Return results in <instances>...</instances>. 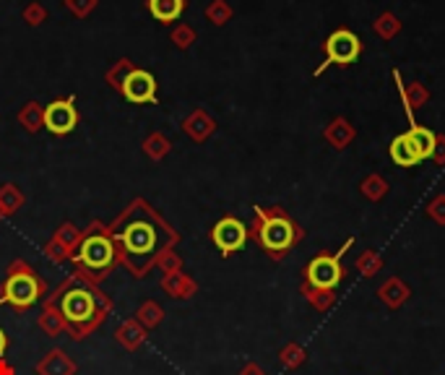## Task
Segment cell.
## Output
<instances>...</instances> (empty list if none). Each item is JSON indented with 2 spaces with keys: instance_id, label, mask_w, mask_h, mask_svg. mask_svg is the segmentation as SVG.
I'll return each instance as SVG.
<instances>
[{
  "instance_id": "e0dca14e",
  "label": "cell",
  "mask_w": 445,
  "mask_h": 375,
  "mask_svg": "<svg viewBox=\"0 0 445 375\" xmlns=\"http://www.w3.org/2000/svg\"><path fill=\"white\" fill-rule=\"evenodd\" d=\"M6 352V334H3V331H0V354Z\"/></svg>"
},
{
  "instance_id": "5b68a950",
  "label": "cell",
  "mask_w": 445,
  "mask_h": 375,
  "mask_svg": "<svg viewBox=\"0 0 445 375\" xmlns=\"http://www.w3.org/2000/svg\"><path fill=\"white\" fill-rule=\"evenodd\" d=\"M122 94L133 105H154L157 102V81L146 70H130L122 81Z\"/></svg>"
},
{
  "instance_id": "277c9868",
  "label": "cell",
  "mask_w": 445,
  "mask_h": 375,
  "mask_svg": "<svg viewBox=\"0 0 445 375\" xmlns=\"http://www.w3.org/2000/svg\"><path fill=\"white\" fill-rule=\"evenodd\" d=\"M360 50H362V45H360V37H357L355 31H349V29L333 31L331 37H328V42H325V55H328V58H325V63L315 73H323L331 63H339V65L355 63L357 58H360Z\"/></svg>"
},
{
  "instance_id": "5bb4252c",
  "label": "cell",
  "mask_w": 445,
  "mask_h": 375,
  "mask_svg": "<svg viewBox=\"0 0 445 375\" xmlns=\"http://www.w3.org/2000/svg\"><path fill=\"white\" fill-rule=\"evenodd\" d=\"M182 8H185V0H149L151 16L164 23L174 21L182 14Z\"/></svg>"
},
{
  "instance_id": "7a4b0ae2",
  "label": "cell",
  "mask_w": 445,
  "mask_h": 375,
  "mask_svg": "<svg viewBox=\"0 0 445 375\" xmlns=\"http://www.w3.org/2000/svg\"><path fill=\"white\" fill-rule=\"evenodd\" d=\"M355 245V238H349L344 243V248H339L336 255H315V258L308 263V279L305 284L313 287V290H336V284L341 282L344 276V266H341V258L349 248Z\"/></svg>"
},
{
  "instance_id": "4fadbf2b",
  "label": "cell",
  "mask_w": 445,
  "mask_h": 375,
  "mask_svg": "<svg viewBox=\"0 0 445 375\" xmlns=\"http://www.w3.org/2000/svg\"><path fill=\"white\" fill-rule=\"evenodd\" d=\"M407 133H409V138H412L414 149L419 152V157H422V162L435 157V152H438V136H435L432 130L422 128V125H414V128H409Z\"/></svg>"
},
{
  "instance_id": "7c38bea8",
  "label": "cell",
  "mask_w": 445,
  "mask_h": 375,
  "mask_svg": "<svg viewBox=\"0 0 445 375\" xmlns=\"http://www.w3.org/2000/svg\"><path fill=\"white\" fill-rule=\"evenodd\" d=\"M409 295H412V292H409V287L401 282L399 276H391V279H385V282L377 287V297L383 300L388 307H393V310L404 305L409 300Z\"/></svg>"
},
{
  "instance_id": "9c48e42d",
  "label": "cell",
  "mask_w": 445,
  "mask_h": 375,
  "mask_svg": "<svg viewBox=\"0 0 445 375\" xmlns=\"http://www.w3.org/2000/svg\"><path fill=\"white\" fill-rule=\"evenodd\" d=\"M6 297L19 307L31 305L39 297V284L31 274H14L6 284Z\"/></svg>"
},
{
  "instance_id": "6da1fadb",
  "label": "cell",
  "mask_w": 445,
  "mask_h": 375,
  "mask_svg": "<svg viewBox=\"0 0 445 375\" xmlns=\"http://www.w3.org/2000/svg\"><path fill=\"white\" fill-rule=\"evenodd\" d=\"M122 245H125V255H128V263L136 271L149 263L159 250V230L146 219H138V222H130L125 230L120 232Z\"/></svg>"
},
{
  "instance_id": "2e32d148",
  "label": "cell",
  "mask_w": 445,
  "mask_h": 375,
  "mask_svg": "<svg viewBox=\"0 0 445 375\" xmlns=\"http://www.w3.org/2000/svg\"><path fill=\"white\" fill-rule=\"evenodd\" d=\"M380 268H383V263H380V255H377V253H372V250L357 258V271H360V274H365V276H375Z\"/></svg>"
},
{
  "instance_id": "3957f363",
  "label": "cell",
  "mask_w": 445,
  "mask_h": 375,
  "mask_svg": "<svg viewBox=\"0 0 445 375\" xmlns=\"http://www.w3.org/2000/svg\"><path fill=\"white\" fill-rule=\"evenodd\" d=\"M297 238H300V230L284 214L263 216V224L258 230L261 245L271 253V255H284L297 243Z\"/></svg>"
},
{
  "instance_id": "9a60e30c",
  "label": "cell",
  "mask_w": 445,
  "mask_h": 375,
  "mask_svg": "<svg viewBox=\"0 0 445 375\" xmlns=\"http://www.w3.org/2000/svg\"><path fill=\"white\" fill-rule=\"evenodd\" d=\"M302 292L308 295V300L318 307V310H328V307L336 302V292H333V290H313V287H308V284H305V287H302Z\"/></svg>"
},
{
  "instance_id": "ba28073f",
  "label": "cell",
  "mask_w": 445,
  "mask_h": 375,
  "mask_svg": "<svg viewBox=\"0 0 445 375\" xmlns=\"http://www.w3.org/2000/svg\"><path fill=\"white\" fill-rule=\"evenodd\" d=\"M94 310H97V302L86 290H73L63 300V313L70 323H89L94 318Z\"/></svg>"
},
{
  "instance_id": "8fae6325",
  "label": "cell",
  "mask_w": 445,
  "mask_h": 375,
  "mask_svg": "<svg viewBox=\"0 0 445 375\" xmlns=\"http://www.w3.org/2000/svg\"><path fill=\"white\" fill-rule=\"evenodd\" d=\"M391 159L396 162L399 167H417V164L422 162V157H419V152L414 149L409 133H401V136H396L391 141Z\"/></svg>"
},
{
  "instance_id": "30bf717a",
  "label": "cell",
  "mask_w": 445,
  "mask_h": 375,
  "mask_svg": "<svg viewBox=\"0 0 445 375\" xmlns=\"http://www.w3.org/2000/svg\"><path fill=\"white\" fill-rule=\"evenodd\" d=\"M75 120H78V115H75V107H73V102L70 100L53 102V105L45 110L47 130H53V133H58V136L70 133V130L75 128Z\"/></svg>"
},
{
  "instance_id": "8992f818",
  "label": "cell",
  "mask_w": 445,
  "mask_h": 375,
  "mask_svg": "<svg viewBox=\"0 0 445 375\" xmlns=\"http://www.w3.org/2000/svg\"><path fill=\"white\" fill-rule=\"evenodd\" d=\"M245 240H248V227H245L240 219H234V216H226V219H221V222L214 227V243H216V248H219L224 255L240 250V248L245 245Z\"/></svg>"
},
{
  "instance_id": "52a82bcc",
  "label": "cell",
  "mask_w": 445,
  "mask_h": 375,
  "mask_svg": "<svg viewBox=\"0 0 445 375\" xmlns=\"http://www.w3.org/2000/svg\"><path fill=\"white\" fill-rule=\"evenodd\" d=\"M78 258H81L83 266L91 268V271H102V268H107L110 263H112L115 248H112V243H110L107 238H102V235H94V238L83 240Z\"/></svg>"
}]
</instances>
